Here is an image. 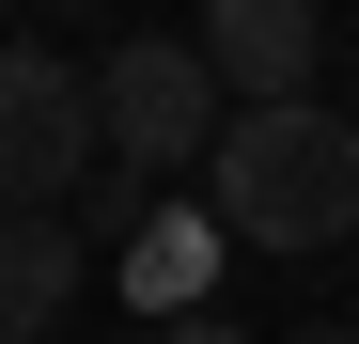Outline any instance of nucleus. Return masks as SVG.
<instances>
[{
  "label": "nucleus",
  "mask_w": 359,
  "mask_h": 344,
  "mask_svg": "<svg viewBox=\"0 0 359 344\" xmlns=\"http://www.w3.org/2000/svg\"><path fill=\"white\" fill-rule=\"evenodd\" d=\"M203 172H219V204H203L219 251H344V235H359V126L313 110V94L219 110Z\"/></svg>",
  "instance_id": "1"
},
{
  "label": "nucleus",
  "mask_w": 359,
  "mask_h": 344,
  "mask_svg": "<svg viewBox=\"0 0 359 344\" xmlns=\"http://www.w3.org/2000/svg\"><path fill=\"white\" fill-rule=\"evenodd\" d=\"M79 79H94V157H109V172H172V157L219 141V79H203L188 32H126V47L79 63Z\"/></svg>",
  "instance_id": "2"
},
{
  "label": "nucleus",
  "mask_w": 359,
  "mask_h": 344,
  "mask_svg": "<svg viewBox=\"0 0 359 344\" xmlns=\"http://www.w3.org/2000/svg\"><path fill=\"white\" fill-rule=\"evenodd\" d=\"M79 172H94V79L63 63V47L0 32V219L79 204Z\"/></svg>",
  "instance_id": "3"
},
{
  "label": "nucleus",
  "mask_w": 359,
  "mask_h": 344,
  "mask_svg": "<svg viewBox=\"0 0 359 344\" xmlns=\"http://www.w3.org/2000/svg\"><path fill=\"white\" fill-rule=\"evenodd\" d=\"M203 79H219V110H266V94H313V47H328V16L313 0H203Z\"/></svg>",
  "instance_id": "4"
},
{
  "label": "nucleus",
  "mask_w": 359,
  "mask_h": 344,
  "mask_svg": "<svg viewBox=\"0 0 359 344\" xmlns=\"http://www.w3.org/2000/svg\"><path fill=\"white\" fill-rule=\"evenodd\" d=\"M79 282H94V235L63 204H32V219H0V344H47L79 313Z\"/></svg>",
  "instance_id": "5"
},
{
  "label": "nucleus",
  "mask_w": 359,
  "mask_h": 344,
  "mask_svg": "<svg viewBox=\"0 0 359 344\" xmlns=\"http://www.w3.org/2000/svg\"><path fill=\"white\" fill-rule=\"evenodd\" d=\"M109 282L141 298V329H156V313H203V282H219V219H203V204H141L126 235H109Z\"/></svg>",
  "instance_id": "6"
},
{
  "label": "nucleus",
  "mask_w": 359,
  "mask_h": 344,
  "mask_svg": "<svg viewBox=\"0 0 359 344\" xmlns=\"http://www.w3.org/2000/svg\"><path fill=\"white\" fill-rule=\"evenodd\" d=\"M156 344H250V329H234V313L203 298V313H156Z\"/></svg>",
  "instance_id": "7"
},
{
  "label": "nucleus",
  "mask_w": 359,
  "mask_h": 344,
  "mask_svg": "<svg viewBox=\"0 0 359 344\" xmlns=\"http://www.w3.org/2000/svg\"><path fill=\"white\" fill-rule=\"evenodd\" d=\"M281 344H359V313H344V329H281Z\"/></svg>",
  "instance_id": "8"
}]
</instances>
